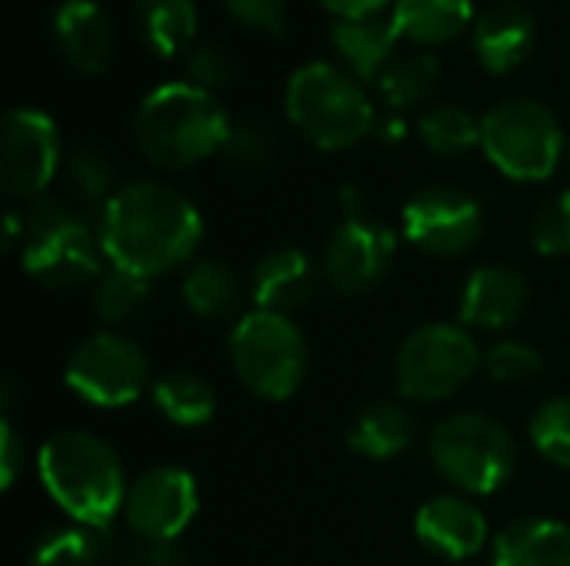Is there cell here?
<instances>
[{
  "instance_id": "cell-1",
  "label": "cell",
  "mask_w": 570,
  "mask_h": 566,
  "mask_svg": "<svg viewBox=\"0 0 570 566\" xmlns=\"http://www.w3.org/2000/svg\"><path fill=\"white\" fill-rule=\"evenodd\" d=\"M97 230L114 267L154 280L194 257L204 220L180 190L157 180H137L107 200Z\"/></svg>"
},
{
  "instance_id": "cell-2",
  "label": "cell",
  "mask_w": 570,
  "mask_h": 566,
  "mask_svg": "<svg viewBox=\"0 0 570 566\" xmlns=\"http://www.w3.org/2000/svg\"><path fill=\"white\" fill-rule=\"evenodd\" d=\"M40 484L73 524L107 527L127 500V477L117 450L87 434L60 430L43 440L37 457Z\"/></svg>"
},
{
  "instance_id": "cell-3",
  "label": "cell",
  "mask_w": 570,
  "mask_h": 566,
  "mask_svg": "<svg viewBox=\"0 0 570 566\" xmlns=\"http://www.w3.org/2000/svg\"><path fill=\"white\" fill-rule=\"evenodd\" d=\"M230 120L214 93L194 83H164L150 90L134 117L140 153L167 170L200 163L224 147Z\"/></svg>"
},
{
  "instance_id": "cell-4",
  "label": "cell",
  "mask_w": 570,
  "mask_h": 566,
  "mask_svg": "<svg viewBox=\"0 0 570 566\" xmlns=\"http://www.w3.org/2000/svg\"><path fill=\"white\" fill-rule=\"evenodd\" d=\"M107 254L100 244V230L90 227L73 207L53 197H37L23 214V240L20 264L23 270L50 287L70 290L80 284H97Z\"/></svg>"
},
{
  "instance_id": "cell-5",
  "label": "cell",
  "mask_w": 570,
  "mask_h": 566,
  "mask_svg": "<svg viewBox=\"0 0 570 566\" xmlns=\"http://www.w3.org/2000/svg\"><path fill=\"white\" fill-rule=\"evenodd\" d=\"M287 120L321 150H344L374 133V107L357 83L334 63H304L287 80Z\"/></svg>"
},
{
  "instance_id": "cell-6",
  "label": "cell",
  "mask_w": 570,
  "mask_h": 566,
  "mask_svg": "<svg viewBox=\"0 0 570 566\" xmlns=\"http://www.w3.org/2000/svg\"><path fill=\"white\" fill-rule=\"evenodd\" d=\"M431 464L464 494H494L514 474V437L501 420L481 410H458L444 417L428 444Z\"/></svg>"
},
{
  "instance_id": "cell-7",
  "label": "cell",
  "mask_w": 570,
  "mask_h": 566,
  "mask_svg": "<svg viewBox=\"0 0 570 566\" xmlns=\"http://www.w3.org/2000/svg\"><path fill=\"white\" fill-rule=\"evenodd\" d=\"M227 354L237 380L264 400H287L311 364L304 334L284 314L267 310H250L234 324Z\"/></svg>"
},
{
  "instance_id": "cell-8",
  "label": "cell",
  "mask_w": 570,
  "mask_h": 566,
  "mask_svg": "<svg viewBox=\"0 0 570 566\" xmlns=\"http://www.w3.org/2000/svg\"><path fill=\"white\" fill-rule=\"evenodd\" d=\"M481 147L488 160L511 180H548L564 153L558 117L538 100H504L481 120Z\"/></svg>"
},
{
  "instance_id": "cell-9",
  "label": "cell",
  "mask_w": 570,
  "mask_h": 566,
  "mask_svg": "<svg viewBox=\"0 0 570 566\" xmlns=\"http://www.w3.org/2000/svg\"><path fill=\"white\" fill-rule=\"evenodd\" d=\"M474 337L458 324L417 327L397 350L394 377L397 390L417 404H441L454 397L481 367Z\"/></svg>"
},
{
  "instance_id": "cell-10",
  "label": "cell",
  "mask_w": 570,
  "mask_h": 566,
  "mask_svg": "<svg viewBox=\"0 0 570 566\" xmlns=\"http://www.w3.org/2000/svg\"><path fill=\"white\" fill-rule=\"evenodd\" d=\"M63 380L80 400L94 407H127L144 394L150 380V364L140 344L124 334L100 330L77 344L67 360Z\"/></svg>"
},
{
  "instance_id": "cell-11",
  "label": "cell",
  "mask_w": 570,
  "mask_h": 566,
  "mask_svg": "<svg viewBox=\"0 0 570 566\" xmlns=\"http://www.w3.org/2000/svg\"><path fill=\"white\" fill-rule=\"evenodd\" d=\"M60 163L57 123L33 107H17L0 130V183L10 197H40Z\"/></svg>"
},
{
  "instance_id": "cell-12",
  "label": "cell",
  "mask_w": 570,
  "mask_h": 566,
  "mask_svg": "<svg viewBox=\"0 0 570 566\" xmlns=\"http://www.w3.org/2000/svg\"><path fill=\"white\" fill-rule=\"evenodd\" d=\"M481 230V203L458 187H424L404 207V237L431 257L471 250Z\"/></svg>"
},
{
  "instance_id": "cell-13",
  "label": "cell",
  "mask_w": 570,
  "mask_h": 566,
  "mask_svg": "<svg viewBox=\"0 0 570 566\" xmlns=\"http://www.w3.org/2000/svg\"><path fill=\"white\" fill-rule=\"evenodd\" d=\"M197 480L180 467H154L140 474L124 500V517L140 540L174 544L197 517Z\"/></svg>"
},
{
  "instance_id": "cell-14",
  "label": "cell",
  "mask_w": 570,
  "mask_h": 566,
  "mask_svg": "<svg viewBox=\"0 0 570 566\" xmlns=\"http://www.w3.org/2000/svg\"><path fill=\"white\" fill-rule=\"evenodd\" d=\"M397 250V237L387 224L351 210L327 240L324 274L337 294H364L384 280Z\"/></svg>"
},
{
  "instance_id": "cell-15",
  "label": "cell",
  "mask_w": 570,
  "mask_h": 566,
  "mask_svg": "<svg viewBox=\"0 0 570 566\" xmlns=\"http://www.w3.org/2000/svg\"><path fill=\"white\" fill-rule=\"evenodd\" d=\"M414 534L438 557L461 564L481 554V547L488 544V520L471 500L441 494L417 510Z\"/></svg>"
},
{
  "instance_id": "cell-16",
  "label": "cell",
  "mask_w": 570,
  "mask_h": 566,
  "mask_svg": "<svg viewBox=\"0 0 570 566\" xmlns=\"http://www.w3.org/2000/svg\"><path fill=\"white\" fill-rule=\"evenodd\" d=\"M53 37L73 70L87 77L107 70L114 53V23L97 0H60L53 10Z\"/></svg>"
},
{
  "instance_id": "cell-17",
  "label": "cell",
  "mask_w": 570,
  "mask_h": 566,
  "mask_svg": "<svg viewBox=\"0 0 570 566\" xmlns=\"http://www.w3.org/2000/svg\"><path fill=\"white\" fill-rule=\"evenodd\" d=\"M538 40L534 13L518 0H501L474 20V53L491 73L521 67Z\"/></svg>"
},
{
  "instance_id": "cell-18",
  "label": "cell",
  "mask_w": 570,
  "mask_h": 566,
  "mask_svg": "<svg viewBox=\"0 0 570 566\" xmlns=\"http://www.w3.org/2000/svg\"><path fill=\"white\" fill-rule=\"evenodd\" d=\"M528 307V280L514 267H478L461 294V324L481 330H504L521 320Z\"/></svg>"
},
{
  "instance_id": "cell-19",
  "label": "cell",
  "mask_w": 570,
  "mask_h": 566,
  "mask_svg": "<svg viewBox=\"0 0 570 566\" xmlns=\"http://www.w3.org/2000/svg\"><path fill=\"white\" fill-rule=\"evenodd\" d=\"M314 287H317L314 260L297 247H277L264 254L250 274L254 310H267V314L287 317L291 310L304 307L314 297Z\"/></svg>"
},
{
  "instance_id": "cell-20",
  "label": "cell",
  "mask_w": 570,
  "mask_h": 566,
  "mask_svg": "<svg viewBox=\"0 0 570 566\" xmlns=\"http://www.w3.org/2000/svg\"><path fill=\"white\" fill-rule=\"evenodd\" d=\"M397 27L391 17H357V20H334L331 23V43L351 77L357 80H381L384 70L397 60Z\"/></svg>"
},
{
  "instance_id": "cell-21",
  "label": "cell",
  "mask_w": 570,
  "mask_h": 566,
  "mask_svg": "<svg viewBox=\"0 0 570 566\" xmlns=\"http://www.w3.org/2000/svg\"><path fill=\"white\" fill-rule=\"evenodd\" d=\"M494 566H570V527L548 517L504 527L494 540Z\"/></svg>"
},
{
  "instance_id": "cell-22",
  "label": "cell",
  "mask_w": 570,
  "mask_h": 566,
  "mask_svg": "<svg viewBox=\"0 0 570 566\" xmlns=\"http://www.w3.org/2000/svg\"><path fill=\"white\" fill-rule=\"evenodd\" d=\"M414 434H417V427H414V417L407 407L377 400V404L364 407L354 417V424L347 427V447L371 460H391L411 447Z\"/></svg>"
},
{
  "instance_id": "cell-23",
  "label": "cell",
  "mask_w": 570,
  "mask_h": 566,
  "mask_svg": "<svg viewBox=\"0 0 570 566\" xmlns=\"http://www.w3.org/2000/svg\"><path fill=\"white\" fill-rule=\"evenodd\" d=\"M391 20L411 43L438 47L454 40L474 20L471 0H394Z\"/></svg>"
},
{
  "instance_id": "cell-24",
  "label": "cell",
  "mask_w": 570,
  "mask_h": 566,
  "mask_svg": "<svg viewBox=\"0 0 570 566\" xmlns=\"http://www.w3.org/2000/svg\"><path fill=\"white\" fill-rule=\"evenodd\" d=\"M137 33L154 57L187 53L197 37V3L194 0H137L134 3Z\"/></svg>"
},
{
  "instance_id": "cell-25",
  "label": "cell",
  "mask_w": 570,
  "mask_h": 566,
  "mask_svg": "<svg viewBox=\"0 0 570 566\" xmlns=\"http://www.w3.org/2000/svg\"><path fill=\"white\" fill-rule=\"evenodd\" d=\"M154 404L157 410L177 424V427H200L214 417L217 410V394L214 387L190 370H174L154 387Z\"/></svg>"
},
{
  "instance_id": "cell-26",
  "label": "cell",
  "mask_w": 570,
  "mask_h": 566,
  "mask_svg": "<svg viewBox=\"0 0 570 566\" xmlns=\"http://www.w3.org/2000/svg\"><path fill=\"white\" fill-rule=\"evenodd\" d=\"M184 300L197 317H227L240 307V280L220 260L194 264L184 277Z\"/></svg>"
},
{
  "instance_id": "cell-27",
  "label": "cell",
  "mask_w": 570,
  "mask_h": 566,
  "mask_svg": "<svg viewBox=\"0 0 570 566\" xmlns=\"http://www.w3.org/2000/svg\"><path fill=\"white\" fill-rule=\"evenodd\" d=\"M104 550H107V540L100 527L70 524V527L47 530L33 544L30 566H94L104 557Z\"/></svg>"
},
{
  "instance_id": "cell-28",
  "label": "cell",
  "mask_w": 570,
  "mask_h": 566,
  "mask_svg": "<svg viewBox=\"0 0 570 566\" xmlns=\"http://www.w3.org/2000/svg\"><path fill=\"white\" fill-rule=\"evenodd\" d=\"M438 77H441V67L431 53H411V57H397L384 70L377 87L394 110H411V107H421L434 93Z\"/></svg>"
},
{
  "instance_id": "cell-29",
  "label": "cell",
  "mask_w": 570,
  "mask_h": 566,
  "mask_svg": "<svg viewBox=\"0 0 570 566\" xmlns=\"http://www.w3.org/2000/svg\"><path fill=\"white\" fill-rule=\"evenodd\" d=\"M417 130L438 157H461L481 143V120L464 107H434L421 117Z\"/></svg>"
},
{
  "instance_id": "cell-30",
  "label": "cell",
  "mask_w": 570,
  "mask_h": 566,
  "mask_svg": "<svg viewBox=\"0 0 570 566\" xmlns=\"http://www.w3.org/2000/svg\"><path fill=\"white\" fill-rule=\"evenodd\" d=\"M150 297V280L140 274H130L124 267H107L94 290V310L104 324H124L144 310Z\"/></svg>"
},
{
  "instance_id": "cell-31",
  "label": "cell",
  "mask_w": 570,
  "mask_h": 566,
  "mask_svg": "<svg viewBox=\"0 0 570 566\" xmlns=\"http://www.w3.org/2000/svg\"><path fill=\"white\" fill-rule=\"evenodd\" d=\"M67 180L70 190L87 203V207H107V200L117 193L114 190V163L100 147H77L67 157Z\"/></svg>"
},
{
  "instance_id": "cell-32",
  "label": "cell",
  "mask_w": 570,
  "mask_h": 566,
  "mask_svg": "<svg viewBox=\"0 0 570 566\" xmlns=\"http://www.w3.org/2000/svg\"><path fill=\"white\" fill-rule=\"evenodd\" d=\"M220 153L237 170H267L277 157V137L261 120L230 123V133H227Z\"/></svg>"
},
{
  "instance_id": "cell-33",
  "label": "cell",
  "mask_w": 570,
  "mask_h": 566,
  "mask_svg": "<svg viewBox=\"0 0 570 566\" xmlns=\"http://www.w3.org/2000/svg\"><path fill=\"white\" fill-rule=\"evenodd\" d=\"M531 444L544 460L570 467V397H554L534 414Z\"/></svg>"
},
{
  "instance_id": "cell-34",
  "label": "cell",
  "mask_w": 570,
  "mask_h": 566,
  "mask_svg": "<svg viewBox=\"0 0 570 566\" xmlns=\"http://www.w3.org/2000/svg\"><path fill=\"white\" fill-rule=\"evenodd\" d=\"M484 370L494 384L501 387H521V384H531L541 377L544 370V360L541 354L524 344V340H501L488 350L484 357Z\"/></svg>"
},
{
  "instance_id": "cell-35",
  "label": "cell",
  "mask_w": 570,
  "mask_h": 566,
  "mask_svg": "<svg viewBox=\"0 0 570 566\" xmlns=\"http://www.w3.org/2000/svg\"><path fill=\"white\" fill-rule=\"evenodd\" d=\"M531 240L544 257H570V190H561L538 210Z\"/></svg>"
},
{
  "instance_id": "cell-36",
  "label": "cell",
  "mask_w": 570,
  "mask_h": 566,
  "mask_svg": "<svg viewBox=\"0 0 570 566\" xmlns=\"http://www.w3.org/2000/svg\"><path fill=\"white\" fill-rule=\"evenodd\" d=\"M184 67H187V83L214 93L227 83H234L237 77V60L230 57L227 47L220 43H200V47H190L187 57H184Z\"/></svg>"
},
{
  "instance_id": "cell-37",
  "label": "cell",
  "mask_w": 570,
  "mask_h": 566,
  "mask_svg": "<svg viewBox=\"0 0 570 566\" xmlns=\"http://www.w3.org/2000/svg\"><path fill=\"white\" fill-rule=\"evenodd\" d=\"M227 13L254 30L264 33H281L284 30V13H287V0H224Z\"/></svg>"
},
{
  "instance_id": "cell-38",
  "label": "cell",
  "mask_w": 570,
  "mask_h": 566,
  "mask_svg": "<svg viewBox=\"0 0 570 566\" xmlns=\"http://www.w3.org/2000/svg\"><path fill=\"white\" fill-rule=\"evenodd\" d=\"M23 444L17 437V430L10 427V420H3V440H0V464H3V487H13L20 467H23Z\"/></svg>"
},
{
  "instance_id": "cell-39",
  "label": "cell",
  "mask_w": 570,
  "mask_h": 566,
  "mask_svg": "<svg viewBox=\"0 0 570 566\" xmlns=\"http://www.w3.org/2000/svg\"><path fill=\"white\" fill-rule=\"evenodd\" d=\"M130 566H187V560H184V554L174 544H150V540H144L140 550L134 554V564Z\"/></svg>"
},
{
  "instance_id": "cell-40",
  "label": "cell",
  "mask_w": 570,
  "mask_h": 566,
  "mask_svg": "<svg viewBox=\"0 0 570 566\" xmlns=\"http://www.w3.org/2000/svg\"><path fill=\"white\" fill-rule=\"evenodd\" d=\"M337 20H357V17H374L381 13L391 0H321Z\"/></svg>"
},
{
  "instance_id": "cell-41",
  "label": "cell",
  "mask_w": 570,
  "mask_h": 566,
  "mask_svg": "<svg viewBox=\"0 0 570 566\" xmlns=\"http://www.w3.org/2000/svg\"><path fill=\"white\" fill-rule=\"evenodd\" d=\"M374 133H377L381 140H387V143H394V140H401V137H404V123H401L397 117H391V120H377V127H374Z\"/></svg>"
}]
</instances>
